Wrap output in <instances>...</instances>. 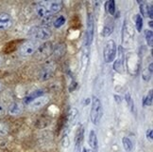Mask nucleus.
<instances>
[{
  "mask_svg": "<svg viewBox=\"0 0 153 152\" xmlns=\"http://www.w3.org/2000/svg\"><path fill=\"white\" fill-rule=\"evenodd\" d=\"M103 116V108L101 102L98 98L94 97L92 102V108L90 112L91 121L94 125H98Z\"/></svg>",
  "mask_w": 153,
  "mask_h": 152,
  "instance_id": "obj_1",
  "label": "nucleus"
},
{
  "mask_svg": "<svg viewBox=\"0 0 153 152\" xmlns=\"http://www.w3.org/2000/svg\"><path fill=\"white\" fill-rule=\"evenodd\" d=\"M116 56V44L113 40H108L105 44L103 50V57L106 63H111L114 60Z\"/></svg>",
  "mask_w": 153,
  "mask_h": 152,
  "instance_id": "obj_2",
  "label": "nucleus"
},
{
  "mask_svg": "<svg viewBox=\"0 0 153 152\" xmlns=\"http://www.w3.org/2000/svg\"><path fill=\"white\" fill-rule=\"evenodd\" d=\"M38 49V44L37 42L32 40L27 41L24 44H22L19 48L20 54L23 56H31L36 52Z\"/></svg>",
  "mask_w": 153,
  "mask_h": 152,
  "instance_id": "obj_3",
  "label": "nucleus"
},
{
  "mask_svg": "<svg viewBox=\"0 0 153 152\" xmlns=\"http://www.w3.org/2000/svg\"><path fill=\"white\" fill-rule=\"evenodd\" d=\"M53 52V46L51 42H45L43 45L38 46V49L35 52V55H36V58L39 60L42 59H45L48 56H50V54Z\"/></svg>",
  "mask_w": 153,
  "mask_h": 152,
  "instance_id": "obj_4",
  "label": "nucleus"
},
{
  "mask_svg": "<svg viewBox=\"0 0 153 152\" xmlns=\"http://www.w3.org/2000/svg\"><path fill=\"white\" fill-rule=\"evenodd\" d=\"M33 34L32 35L34 37H36L39 40L42 41H48L51 36H52V32L49 28L43 26V27H37L34 29Z\"/></svg>",
  "mask_w": 153,
  "mask_h": 152,
  "instance_id": "obj_5",
  "label": "nucleus"
},
{
  "mask_svg": "<svg viewBox=\"0 0 153 152\" xmlns=\"http://www.w3.org/2000/svg\"><path fill=\"white\" fill-rule=\"evenodd\" d=\"M94 33H95V21H94V16L91 13L87 14V32H86V38H87V46H90L93 38Z\"/></svg>",
  "mask_w": 153,
  "mask_h": 152,
  "instance_id": "obj_6",
  "label": "nucleus"
},
{
  "mask_svg": "<svg viewBox=\"0 0 153 152\" xmlns=\"http://www.w3.org/2000/svg\"><path fill=\"white\" fill-rule=\"evenodd\" d=\"M13 17L7 13L0 14V32L7 31L13 26Z\"/></svg>",
  "mask_w": 153,
  "mask_h": 152,
  "instance_id": "obj_7",
  "label": "nucleus"
},
{
  "mask_svg": "<svg viewBox=\"0 0 153 152\" xmlns=\"http://www.w3.org/2000/svg\"><path fill=\"white\" fill-rule=\"evenodd\" d=\"M48 102H49V98L48 97L41 96V97L36 98L32 103L29 104L28 107H29V109H31V110H38L40 108H44L45 105H48Z\"/></svg>",
  "mask_w": 153,
  "mask_h": 152,
  "instance_id": "obj_8",
  "label": "nucleus"
},
{
  "mask_svg": "<svg viewBox=\"0 0 153 152\" xmlns=\"http://www.w3.org/2000/svg\"><path fill=\"white\" fill-rule=\"evenodd\" d=\"M83 137H84V129L83 126H79L78 127L75 135V152H80L81 151V144L83 142Z\"/></svg>",
  "mask_w": 153,
  "mask_h": 152,
  "instance_id": "obj_9",
  "label": "nucleus"
},
{
  "mask_svg": "<svg viewBox=\"0 0 153 152\" xmlns=\"http://www.w3.org/2000/svg\"><path fill=\"white\" fill-rule=\"evenodd\" d=\"M55 72V67L49 65L43 68L39 72V79L41 81H48L49 80Z\"/></svg>",
  "mask_w": 153,
  "mask_h": 152,
  "instance_id": "obj_10",
  "label": "nucleus"
},
{
  "mask_svg": "<svg viewBox=\"0 0 153 152\" xmlns=\"http://www.w3.org/2000/svg\"><path fill=\"white\" fill-rule=\"evenodd\" d=\"M35 11H36V14L38 15L39 18L41 19H45L49 16H52V14L49 13V11L48 9L45 5V2H40L36 5V8H35Z\"/></svg>",
  "mask_w": 153,
  "mask_h": 152,
  "instance_id": "obj_11",
  "label": "nucleus"
},
{
  "mask_svg": "<svg viewBox=\"0 0 153 152\" xmlns=\"http://www.w3.org/2000/svg\"><path fill=\"white\" fill-rule=\"evenodd\" d=\"M23 110H24V106L19 102H13L8 107V112L11 116H18L23 113Z\"/></svg>",
  "mask_w": 153,
  "mask_h": 152,
  "instance_id": "obj_12",
  "label": "nucleus"
},
{
  "mask_svg": "<svg viewBox=\"0 0 153 152\" xmlns=\"http://www.w3.org/2000/svg\"><path fill=\"white\" fill-rule=\"evenodd\" d=\"M45 5L51 14L59 13L62 8V1H49V2H45Z\"/></svg>",
  "mask_w": 153,
  "mask_h": 152,
  "instance_id": "obj_13",
  "label": "nucleus"
},
{
  "mask_svg": "<svg viewBox=\"0 0 153 152\" xmlns=\"http://www.w3.org/2000/svg\"><path fill=\"white\" fill-rule=\"evenodd\" d=\"M89 144L91 148L97 152V137L95 130H91L89 134Z\"/></svg>",
  "mask_w": 153,
  "mask_h": 152,
  "instance_id": "obj_14",
  "label": "nucleus"
},
{
  "mask_svg": "<svg viewBox=\"0 0 153 152\" xmlns=\"http://www.w3.org/2000/svg\"><path fill=\"white\" fill-rule=\"evenodd\" d=\"M20 42L21 41H10V42H9L5 45L3 51L5 52V53H11V52H13L17 49L18 43H20Z\"/></svg>",
  "mask_w": 153,
  "mask_h": 152,
  "instance_id": "obj_15",
  "label": "nucleus"
},
{
  "mask_svg": "<svg viewBox=\"0 0 153 152\" xmlns=\"http://www.w3.org/2000/svg\"><path fill=\"white\" fill-rule=\"evenodd\" d=\"M43 95H44V91H43V90H36L35 92H33L32 94H30V95H28V96L25 97V99H24V103L28 106V105L30 104V103H32L36 98L41 97V96H43Z\"/></svg>",
  "mask_w": 153,
  "mask_h": 152,
  "instance_id": "obj_16",
  "label": "nucleus"
},
{
  "mask_svg": "<svg viewBox=\"0 0 153 152\" xmlns=\"http://www.w3.org/2000/svg\"><path fill=\"white\" fill-rule=\"evenodd\" d=\"M113 31H114V24L111 21H109L107 20L105 23V26L103 28V32H102V35L104 37H108L110 36L111 33H113Z\"/></svg>",
  "mask_w": 153,
  "mask_h": 152,
  "instance_id": "obj_17",
  "label": "nucleus"
},
{
  "mask_svg": "<svg viewBox=\"0 0 153 152\" xmlns=\"http://www.w3.org/2000/svg\"><path fill=\"white\" fill-rule=\"evenodd\" d=\"M122 144H123V147L127 152H131L133 149V144L131 141V139L128 137H124L122 139Z\"/></svg>",
  "mask_w": 153,
  "mask_h": 152,
  "instance_id": "obj_18",
  "label": "nucleus"
},
{
  "mask_svg": "<svg viewBox=\"0 0 153 152\" xmlns=\"http://www.w3.org/2000/svg\"><path fill=\"white\" fill-rule=\"evenodd\" d=\"M114 68L115 69V71L119 72V73L124 72V63H123V60L121 58H118V59L115 60V62L114 64Z\"/></svg>",
  "mask_w": 153,
  "mask_h": 152,
  "instance_id": "obj_19",
  "label": "nucleus"
},
{
  "mask_svg": "<svg viewBox=\"0 0 153 152\" xmlns=\"http://www.w3.org/2000/svg\"><path fill=\"white\" fill-rule=\"evenodd\" d=\"M106 10H107L108 13L111 14V15H114L115 14V1L114 0H111V1H108L106 3Z\"/></svg>",
  "mask_w": 153,
  "mask_h": 152,
  "instance_id": "obj_20",
  "label": "nucleus"
},
{
  "mask_svg": "<svg viewBox=\"0 0 153 152\" xmlns=\"http://www.w3.org/2000/svg\"><path fill=\"white\" fill-rule=\"evenodd\" d=\"M52 23H53V26H54L56 29H59L64 25V23H65V17L63 15H60V16H58Z\"/></svg>",
  "mask_w": 153,
  "mask_h": 152,
  "instance_id": "obj_21",
  "label": "nucleus"
},
{
  "mask_svg": "<svg viewBox=\"0 0 153 152\" xmlns=\"http://www.w3.org/2000/svg\"><path fill=\"white\" fill-rule=\"evenodd\" d=\"M88 63H89V53L87 51H84V53L82 54V58H81V67L83 72L88 66Z\"/></svg>",
  "mask_w": 153,
  "mask_h": 152,
  "instance_id": "obj_22",
  "label": "nucleus"
},
{
  "mask_svg": "<svg viewBox=\"0 0 153 152\" xmlns=\"http://www.w3.org/2000/svg\"><path fill=\"white\" fill-rule=\"evenodd\" d=\"M135 26H136L137 32H141L143 29V17L140 14H137L135 16Z\"/></svg>",
  "mask_w": 153,
  "mask_h": 152,
  "instance_id": "obj_23",
  "label": "nucleus"
},
{
  "mask_svg": "<svg viewBox=\"0 0 153 152\" xmlns=\"http://www.w3.org/2000/svg\"><path fill=\"white\" fill-rule=\"evenodd\" d=\"M152 102H153V92H152V90H150L148 93V95L144 99V106L149 107L152 105Z\"/></svg>",
  "mask_w": 153,
  "mask_h": 152,
  "instance_id": "obj_24",
  "label": "nucleus"
},
{
  "mask_svg": "<svg viewBox=\"0 0 153 152\" xmlns=\"http://www.w3.org/2000/svg\"><path fill=\"white\" fill-rule=\"evenodd\" d=\"M146 40L149 47L153 46V32L150 30L146 31Z\"/></svg>",
  "mask_w": 153,
  "mask_h": 152,
  "instance_id": "obj_25",
  "label": "nucleus"
},
{
  "mask_svg": "<svg viewBox=\"0 0 153 152\" xmlns=\"http://www.w3.org/2000/svg\"><path fill=\"white\" fill-rule=\"evenodd\" d=\"M140 4V11H141V14L143 16L146 17L148 16V10H149V6L146 5L145 2H139Z\"/></svg>",
  "mask_w": 153,
  "mask_h": 152,
  "instance_id": "obj_26",
  "label": "nucleus"
},
{
  "mask_svg": "<svg viewBox=\"0 0 153 152\" xmlns=\"http://www.w3.org/2000/svg\"><path fill=\"white\" fill-rule=\"evenodd\" d=\"M125 99H126V102L128 103V106L129 107V108H131V111H133V109H134V103H133V99L131 98V94H129V93H127L126 96H125Z\"/></svg>",
  "mask_w": 153,
  "mask_h": 152,
  "instance_id": "obj_27",
  "label": "nucleus"
},
{
  "mask_svg": "<svg viewBox=\"0 0 153 152\" xmlns=\"http://www.w3.org/2000/svg\"><path fill=\"white\" fill-rule=\"evenodd\" d=\"M76 114H78V110H76V108H72L71 110H70L69 113H68V122L72 123L76 117Z\"/></svg>",
  "mask_w": 153,
  "mask_h": 152,
  "instance_id": "obj_28",
  "label": "nucleus"
},
{
  "mask_svg": "<svg viewBox=\"0 0 153 152\" xmlns=\"http://www.w3.org/2000/svg\"><path fill=\"white\" fill-rule=\"evenodd\" d=\"M9 132V127L5 124H0V136L7 135Z\"/></svg>",
  "mask_w": 153,
  "mask_h": 152,
  "instance_id": "obj_29",
  "label": "nucleus"
},
{
  "mask_svg": "<svg viewBox=\"0 0 153 152\" xmlns=\"http://www.w3.org/2000/svg\"><path fill=\"white\" fill-rule=\"evenodd\" d=\"M6 112H7V107L2 101H0V116L5 115Z\"/></svg>",
  "mask_w": 153,
  "mask_h": 152,
  "instance_id": "obj_30",
  "label": "nucleus"
},
{
  "mask_svg": "<svg viewBox=\"0 0 153 152\" xmlns=\"http://www.w3.org/2000/svg\"><path fill=\"white\" fill-rule=\"evenodd\" d=\"M146 138L149 139V140L153 139V131H152V129H149L148 131H146Z\"/></svg>",
  "mask_w": 153,
  "mask_h": 152,
  "instance_id": "obj_31",
  "label": "nucleus"
},
{
  "mask_svg": "<svg viewBox=\"0 0 153 152\" xmlns=\"http://www.w3.org/2000/svg\"><path fill=\"white\" fill-rule=\"evenodd\" d=\"M148 16H149V18L152 19V16H153V8L152 6H149V10H148Z\"/></svg>",
  "mask_w": 153,
  "mask_h": 152,
  "instance_id": "obj_32",
  "label": "nucleus"
},
{
  "mask_svg": "<svg viewBox=\"0 0 153 152\" xmlns=\"http://www.w3.org/2000/svg\"><path fill=\"white\" fill-rule=\"evenodd\" d=\"M3 64H4V59L2 58V56H0V68H2Z\"/></svg>",
  "mask_w": 153,
  "mask_h": 152,
  "instance_id": "obj_33",
  "label": "nucleus"
},
{
  "mask_svg": "<svg viewBox=\"0 0 153 152\" xmlns=\"http://www.w3.org/2000/svg\"><path fill=\"white\" fill-rule=\"evenodd\" d=\"M3 87H4V84H3V82L0 80V92L2 91V90H3Z\"/></svg>",
  "mask_w": 153,
  "mask_h": 152,
  "instance_id": "obj_34",
  "label": "nucleus"
},
{
  "mask_svg": "<svg viewBox=\"0 0 153 152\" xmlns=\"http://www.w3.org/2000/svg\"><path fill=\"white\" fill-rule=\"evenodd\" d=\"M149 26L152 27V21H149Z\"/></svg>",
  "mask_w": 153,
  "mask_h": 152,
  "instance_id": "obj_35",
  "label": "nucleus"
}]
</instances>
